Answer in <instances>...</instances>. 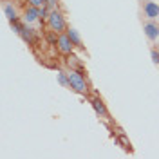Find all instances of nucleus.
Segmentation results:
<instances>
[{
    "mask_svg": "<svg viewBox=\"0 0 159 159\" xmlns=\"http://www.w3.org/2000/svg\"><path fill=\"white\" fill-rule=\"evenodd\" d=\"M90 103H92V107H94V110H96V114H98V116H107L105 103H103V101H101L99 98H94L92 101H90Z\"/></svg>",
    "mask_w": 159,
    "mask_h": 159,
    "instance_id": "obj_7",
    "label": "nucleus"
},
{
    "mask_svg": "<svg viewBox=\"0 0 159 159\" xmlns=\"http://www.w3.org/2000/svg\"><path fill=\"white\" fill-rule=\"evenodd\" d=\"M40 16H42V7L31 6L29 9L25 11V15H24V22H25V24H31V22H36Z\"/></svg>",
    "mask_w": 159,
    "mask_h": 159,
    "instance_id": "obj_6",
    "label": "nucleus"
},
{
    "mask_svg": "<svg viewBox=\"0 0 159 159\" xmlns=\"http://www.w3.org/2000/svg\"><path fill=\"white\" fill-rule=\"evenodd\" d=\"M58 83L60 85H63V87H69V74L67 72H58Z\"/></svg>",
    "mask_w": 159,
    "mask_h": 159,
    "instance_id": "obj_11",
    "label": "nucleus"
},
{
    "mask_svg": "<svg viewBox=\"0 0 159 159\" xmlns=\"http://www.w3.org/2000/svg\"><path fill=\"white\" fill-rule=\"evenodd\" d=\"M47 20H49V27L54 31V33L65 31V18H63L61 13H58V11H51L49 15H47Z\"/></svg>",
    "mask_w": 159,
    "mask_h": 159,
    "instance_id": "obj_2",
    "label": "nucleus"
},
{
    "mask_svg": "<svg viewBox=\"0 0 159 159\" xmlns=\"http://www.w3.org/2000/svg\"><path fill=\"white\" fill-rule=\"evenodd\" d=\"M20 36L25 40V42H31V38H33V29H29V27H22V29H20Z\"/></svg>",
    "mask_w": 159,
    "mask_h": 159,
    "instance_id": "obj_10",
    "label": "nucleus"
},
{
    "mask_svg": "<svg viewBox=\"0 0 159 159\" xmlns=\"http://www.w3.org/2000/svg\"><path fill=\"white\" fill-rule=\"evenodd\" d=\"M67 34H69V38L72 40V43H74V45L81 47V36H80L78 31H76V29H69V31H67Z\"/></svg>",
    "mask_w": 159,
    "mask_h": 159,
    "instance_id": "obj_9",
    "label": "nucleus"
},
{
    "mask_svg": "<svg viewBox=\"0 0 159 159\" xmlns=\"http://www.w3.org/2000/svg\"><path fill=\"white\" fill-rule=\"evenodd\" d=\"M69 87L74 90V92H78V94H85V92H87V81L81 76L80 70L72 69L69 72Z\"/></svg>",
    "mask_w": 159,
    "mask_h": 159,
    "instance_id": "obj_1",
    "label": "nucleus"
},
{
    "mask_svg": "<svg viewBox=\"0 0 159 159\" xmlns=\"http://www.w3.org/2000/svg\"><path fill=\"white\" fill-rule=\"evenodd\" d=\"M143 13H145L147 18L156 20L159 16V4L157 2H154V0H147L145 6H143Z\"/></svg>",
    "mask_w": 159,
    "mask_h": 159,
    "instance_id": "obj_3",
    "label": "nucleus"
},
{
    "mask_svg": "<svg viewBox=\"0 0 159 159\" xmlns=\"http://www.w3.org/2000/svg\"><path fill=\"white\" fill-rule=\"evenodd\" d=\"M143 31H145V34H147V38H148L150 42H156V40L159 38V27L156 25V24H154V22H148V24H145Z\"/></svg>",
    "mask_w": 159,
    "mask_h": 159,
    "instance_id": "obj_5",
    "label": "nucleus"
},
{
    "mask_svg": "<svg viewBox=\"0 0 159 159\" xmlns=\"http://www.w3.org/2000/svg\"><path fill=\"white\" fill-rule=\"evenodd\" d=\"M67 63H69V65L72 67V69H78V67H81L80 60L76 58V56H72V54H70V58H69V61H67Z\"/></svg>",
    "mask_w": 159,
    "mask_h": 159,
    "instance_id": "obj_12",
    "label": "nucleus"
},
{
    "mask_svg": "<svg viewBox=\"0 0 159 159\" xmlns=\"http://www.w3.org/2000/svg\"><path fill=\"white\" fill-rule=\"evenodd\" d=\"M58 49L60 52H63V54H70L72 52V47H74V43H72V40L69 38V34H60L58 36Z\"/></svg>",
    "mask_w": 159,
    "mask_h": 159,
    "instance_id": "obj_4",
    "label": "nucleus"
},
{
    "mask_svg": "<svg viewBox=\"0 0 159 159\" xmlns=\"http://www.w3.org/2000/svg\"><path fill=\"white\" fill-rule=\"evenodd\" d=\"M29 2V6H34V7H43V6H47V0H27Z\"/></svg>",
    "mask_w": 159,
    "mask_h": 159,
    "instance_id": "obj_13",
    "label": "nucleus"
},
{
    "mask_svg": "<svg viewBox=\"0 0 159 159\" xmlns=\"http://www.w3.org/2000/svg\"><path fill=\"white\" fill-rule=\"evenodd\" d=\"M157 45H159V38H157Z\"/></svg>",
    "mask_w": 159,
    "mask_h": 159,
    "instance_id": "obj_16",
    "label": "nucleus"
},
{
    "mask_svg": "<svg viewBox=\"0 0 159 159\" xmlns=\"http://www.w3.org/2000/svg\"><path fill=\"white\" fill-rule=\"evenodd\" d=\"M56 2H58V0H47V7H54Z\"/></svg>",
    "mask_w": 159,
    "mask_h": 159,
    "instance_id": "obj_15",
    "label": "nucleus"
},
{
    "mask_svg": "<svg viewBox=\"0 0 159 159\" xmlns=\"http://www.w3.org/2000/svg\"><path fill=\"white\" fill-rule=\"evenodd\" d=\"M150 54H152V61L157 65V63H159V52L156 49H152V52H150Z\"/></svg>",
    "mask_w": 159,
    "mask_h": 159,
    "instance_id": "obj_14",
    "label": "nucleus"
},
{
    "mask_svg": "<svg viewBox=\"0 0 159 159\" xmlns=\"http://www.w3.org/2000/svg\"><path fill=\"white\" fill-rule=\"evenodd\" d=\"M4 15L7 16L9 22H15V20H16V9L13 7V4H6V6H4Z\"/></svg>",
    "mask_w": 159,
    "mask_h": 159,
    "instance_id": "obj_8",
    "label": "nucleus"
}]
</instances>
